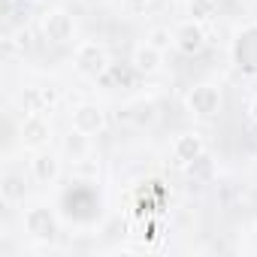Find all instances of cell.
I'll use <instances>...</instances> for the list:
<instances>
[{"instance_id": "obj_9", "label": "cell", "mask_w": 257, "mask_h": 257, "mask_svg": "<svg viewBox=\"0 0 257 257\" xmlns=\"http://www.w3.org/2000/svg\"><path fill=\"white\" fill-rule=\"evenodd\" d=\"M19 140H22V146L31 149V152L49 149V143H52V121H49L43 112L25 115V118H22V127H19Z\"/></svg>"}, {"instance_id": "obj_2", "label": "cell", "mask_w": 257, "mask_h": 257, "mask_svg": "<svg viewBox=\"0 0 257 257\" xmlns=\"http://www.w3.org/2000/svg\"><path fill=\"white\" fill-rule=\"evenodd\" d=\"M224 106V91L215 82H197L185 94V109L194 121H215Z\"/></svg>"}, {"instance_id": "obj_20", "label": "cell", "mask_w": 257, "mask_h": 257, "mask_svg": "<svg viewBox=\"0 0 257 257\" xmlns=\"http://www.w3.org/2000/svg\"><path fill=\"white\" fill-rule=\"evenodd\" d=\"M37 94H40V106H43V112H52L58 103H61V91L55 88V85H46V88H37Z\"/></svg>"}, {"instance_id": "obj_11", "label": "cell", "mask_w": 257, "mask_h": 257, "mask_svg": "<svg viewBox=\"0 0 257 257\" xmlns=\"http://www.w3.org/2000/svg\"><path fill=\"white\" fill-rule=\"evenodd\" d=\"M131 67L140 73V76H158L164 70V49L152 46L149 40L140 43L134 52H131Z\"/></svg>"}, {"instance_id": "obj_4", "label": "cell", "mask_w": 257, "mask_h": 257, "mask_svg": "<svg viewBox=\"0 0 257 257\" xmlns=\"http://www.w3.org/2000/svg\"><path fill=\"white\" fill-rule=\"evenodd\" d=\"M22 230H25L28 239L52 245L58 239V233H61V224H58V215L49 206H31L22 215Z\"/></svg>"}, {"instance_id": "obj_21", "label": "cell", "mask_w": 257, "mask_h": 257, "mask_svg": "<svg viewBox=\"0 0 257 257\" xmlns=\"http://www.w3.org/2000/svg\"><path fill=\"white\" fill-rule=\"evenodd\" d=\"M149 43L167 52V49L173 46V31H170V28H164V25H161V28H152V34H149Z\"/></svg>"}, {"instance_id": "obj_7", "label": "cell", "mask_w": 257, "mask_h": 257, "mask_svg": "<svg viewBox=\"0 0 257 257\" xmlns=\"http://www.w3.org/2000/svg\"><path fill=\"white\" fill-rule=\"evenodd\" d=\"M40 31H43V37H46L49 43H55V46H70V43L76 40V19H73L67 10L55 7V10H46V13L40 16Z\"/></svg>"}, {"instance_id": "obj_12", "label": "cell", "mask_w": 257, "mask_h": 257, "mask_svg": "<svg viewBox=\"0 0 257 257\" xmlns=\"http://www.w3.org/2000/svg\"><path fill=\"white\" fill-rule=\"evenodd\" d=\"M61 173H64V167H61V158L58 155H52V152H34V158H31V179L37 182V185H55L58 179H61Z\"/></svg>"}, {"instance_id": "obj_1", "label": "cell", "mask_w": 257, "mask_h": 257, "mask_svg": "<svg viewBox=\"0 0 257 257\" xmlns=\"http://www.w3.org/2000/svg\"><path fill=\"white\" fill-rule=\"evenodd\" d=\"M227 55H230V64L239 76L257 79V22H245L233 31Z\"/></svg>"}, {"instance_id": "obj_3", "label": "cell", "mask_w": 257, "mask_h": 257, "mask_svg": "<svg viewBox=\"0 0 257 257\" xmlns=\"http://www.w3.org/2000/svg\"><path fill=\"white\" fill-rule=\"evenodd\" d=\"M70 182H73V188L64 191V197H61L67 212H70V218L79 221V224L94 221L97 212H100V197L94 191V182H79V179H70Z\"/></svg>"}, {"instance_id": "obj_10", "label": "cell", "mask_w": 257, "mask_h": 257, "mask_svg": "<svg viewBox=\"0 0 257 257\" xmlns=\"http://www.w3.org/2000/svg\"><path fill=\"white\" fill-rule=\"evenodd\" d=\"M203 155H206V140H203V134L185 131V134H179V137L173 140V161H176L179 167H191V164L203 161Z\"/></svg>"}, {"instance_id": "obj_8", "label": "cell", "mask_w": 257, "mask_h": 257, "mask_svg": "<svg viewBox=\"0 0 257 257\" xmlns=\"http://www.w3.org/2000/svg\"><path fill=\"white\" fill-rule=\"evenodd\" d=\"M70 127L85 137H100L106 127H109V118H106V109L97 106V103H79L73 106L70 112Z\"/></svg>"}, {"instance_id": "obj_19", "label": "cell", "mask_w": 257, "mask_h": 257, "mask_svg": "<svg viewBox=\"0 0 257 257\" xmlns=\"http://www.w3.org/2000/svg\"><path fill=\"white\" fill-rule=\"evenodd\" d=\"M4 46H7V52H13V49H19L22 55H25V52H31V49H34V34H31V28H19V31H16V37H13V40H7Z\"/></svg>"}, {"instance_id": "obj_13", "label": "cell", "mask_w": 257, "mask_h": 257, "mask_svg": "<svg viewBox=\"0 0 257 257\" xmlns=\"http://www.w3.org/2000/svg\"><path fill=\"white\" fill-rule=\"evenodd\" d=\"M137 76H140V73L131 67V61H127V64H109L106 73H103L97 82L106 85V88H134Z\"/></svg>"}, {"instance_id": "obj_6", "label": "cell", "mask_w": 257, "mask_h": 257, "mask_svg": "<svg viewBox=\"0 0 257 257\" xmlns=\"http://www.w3.org/2000/svg\"><path fill=\"white\" fill-rule=\"evenodd\" d=\"M206 46H209V34H206L203 22L185 19V22H179V25L173 28V49H176L179 55L197 58V55L206 52Z\"/></svg>"}, {"instance_id": "obj_5", "label": "cell", "mask_w": 257, "mask_h": 257, "mask_svg": "<svg viewBox=\"0 0 257 257\" xmlns=\"http://www.w3.org/2000/svg\"><path fill=\"white\" fill-rule=\"evenodd\" d=\"M109 64H112V61H109V52H106V46H103V43H97V40H85V43H79V46H76L73 67H76V73H79L82 79L97 82V79L106 73V67H109Z\"/></svg>"}, {"instance_id": "obj_23", "label": "cell", "mask_w": 257, "mask_h": 257, "mask_svg": "<svg viewBox=\"0 0 257 257\" xmlns=\"http://www.w3.org/2000/svg\"><path fill=\"white\" fill-rule=\"evenodd\" d=\"M245 112H248V118H251V121L257 124V94H254V97L248 100V109H245Z\"/></svg>"}, {"instance_id": "obj_16", "label": "cell", "mask_w": 257, "mask_h": 257, "mask_svg": "<svg viewBox=\"0 0 257 257\" xmlns=\"http://www.w3.org/2000/svg\"><path fill=\"white\" fill-rule=\"evenodd\" d=\"M61 152H64V158H70V161H82V158L91 155V137H85V134H79V131H70V134L64 137V143H61Z\"/></svg>"}, {"instance_id": "obj_22", "label": "cell", "mask_w": 257, "mask_h": 257, "mask_svg": "<svg viewBox=\"0 0 257 257\" xmlns=\"http://www.w3.org/2000/svg\"><path fill=\"white\" fill-rule=\"evenodd\" d=\"M152 4H155V0H124V10L127 13H146Z\"/></svg>"}, {"instance_id": "obj_24", "label": "cell", "mask_w": 257, "mask_h": 257, "mask_svg": "<svg viewBox=\"0 0 257 257\" xmlns=\"http://www.w3.org/2000/svg\"><path fill=\"white\" fill-rule=\"evenodd\" d=\"M79 4H85V7H100V4H106V0H79Z\"/></svg>"}, {"instance_id": "obj_14", "label": "cell", "mask_w": 257, "mask_h": 257, "mask_svg": "<svg viewBox=\"0 0 257 257\" xmlns=\"http://www.w3.org/2000/svg\"><path fill=\"white\" fill-rule=\"evenodd\" d=\"M124 121H131L134 127H140V131H143V127H152L158 121V106L152 100H140V103L124 109Z\"/></svg>"}, {"instance_id": "obj_15", "label": "cell", "mask_w": 257, "mask_h": 257, "mask_svg": "<svg viewBox=\"0 0 257 257\" xmlns=\"http://www.w3.org/2000/svg\"><path fill=\"white\" fill-rule=\"evenodd\" d=\"M0 200H4L7 206H19L25 200V176L4 173V179H0Z\"/></svg>"}, {"instance_id": "obj_17", "label": "cell", "mask_w": 257, "mask_h": 257, "mask_svg": "<svg viewBox=\"0 0 257 257\" xmlns=\"http://www.w3.org/2000/svg\"><path fill=\"white\" fill-rule=\"evenodd\" d=\"M221 10V0H188V16L197 22H209L215 19Z\"/></svg>"}, {"instance_id": "obj_18", "label": "cell", "mask_w": 257, "mask_h": 257, "mask_svg": "<svg viewBox=\"0 0 257 257\" xmlns=\"http://www.w3.org/2000/svg\"><path fill=\"white\" fill-rule=\"evenodd\" d=\"M97 176H100V164L91 161V158L73 161V167H70V179H79V182H97Z\"/></svg>"}]
</instances>
